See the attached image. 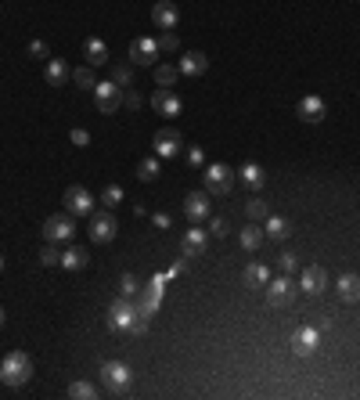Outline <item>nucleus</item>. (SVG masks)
Returning a JSON list of instances; mask_svg holds the SVG:
<instances>
[{"label": "nucleus", "mask_w": 360, "mask_h": 400, "mask_svg": "<svg viewBox=\"0 0 360 400\" xmlns=\"http://www.w3.org/2000/svg\"><path fill=\"white\" fill-rule=\"evenodd\" d=\"M109 328L112 332H130V335H144L148 332V318H141L137 307L130 303V296H119L109 307Z\"/></svg>", "instance_id": "nucleus-1"}, {"label": "nucleus", "mask_w": 360, "mask_h": 400, "mask_svg": "<svg viewBox=\"0 0 360 400\" xmlns=\"http://www.w3.org/2000/svg\"><path fill=\"white\" fill-rule=\"evenodd\" d=\"M29 378H33V357L26 350H11L0 361V383L4 386H26Z\"/></svg>", "instance_id": "nucleus-2"}, {"label": "nucleus", "mask_w": 360, "mask_h": 400, "mask_svg": "<svg viewBox=\"0 0 360 400\" xmlns=\"http://www.w3.org/2000/svg\"><path fill=\"white\" fill-rule=\"evenodd\" d=\"M235 170H230V166L227 162H209L205 166V170H202V180H205V192L209 195H230V192H235Z\"/></svg>", "instance_id": "nucleus-3"}, {"label": "nucleus", "mask_w": 360, "mask_h": 400, "mask_svg": "<svg viewBox=\"0 0 360 400\" xmlns=\"http://www.w3.org/2000/svg\"><path fill=\"white\" fill-rule=\"evenodd\" d=\"M94 101H97V112L101 116H116L123 109V87H116L112 79L94 83Z\"/></svg>", "instance_id": "nucleus-4"}, {"label": "nucleus", "mask_w": 360, "mask_h": 400, "mask_svg": "<svg viewBox=\"0 0 360 400\" xmlns=\"http://www.w3.org/2000/svg\"><path fill=\"white\" fill-rule=\"evenodd\" d=\"M72 235H76V217L72 213H54V217H47V224H44V238L47 242H72Z\"/></svg>", "instance_id": "nucleus-5"}, {"label": "nucleus", "mask_w": 360, "mask_h": 400, "mask_svg": "<svg viewBox=\"0 0 360 400\" xmlns=\"http://www.w3.org/2000/svg\"><path fill=\"white\" fill-rule=\"evenodd\" d=\"M162 282H166V275H152V282H148L144 292H141V300L134 303L137 314H141V318H148V321H152V314H155L159 303H162Z\"/></svg>", "instance_id": "nucleus-6"}, {"label": "nucleus", "mask_w": 360, "mask_h": 400, "mask_svg": "<svg viewBox=\"0 0 360 400\" xmlns=\"http://www.w3.org/2000/svg\"><path fill=\"white\" fill-rule=\"evenodd\" d=\"M61 202H65V213H72V217H91L94 213V195L79 184H69Z\"/></svg>", "instance_id": "nucleus-7"}, {"label": "nucleus", "mask_w": 360, "mask_h": 400, "mask_svg": "<svg viewBox=\"0 0 360 400\" xmlns=\"http://www.w3.org/2000/svg\"><path fill=\"white\" fill-rule=\"evenodd\" d=\"M152 148H155L159 159H177L180 148H184V137H180V130H173V126H162V130L152 137Z\"/></svg>", "instance_id": "nucleus-8"}, {"label": "nucleus", "mask_w": 360, "mask_h": 400, "mask_svg": "<svg viewBox=\"0 0 360 400\" xmlns=\"http://www.w3.org/2000/svg\"><path fill=\"white\" fill-rule=\"evenodd\" d=\"M116 231H119V224H116V217H112V213H91V227H87V235H91V242H94V245H109V242L116 238Z\"/></svg>", "instance_id": "nucleus-9"}, {"label": "nucleus", "mask_w": 360, "mask_h": 400, "mask_svg": "<svg viewBox=\"0 0 360 400\" xmlns=\"http://www.w3.org/2000/svg\"><path fill=\"white\" fill-rule=\"evenodd\" d=\"M317 346H321V328H313V325L295 328V335H292V350H295V357H313Z\"/></svg>", "instance_id": "nucleus-10"}, {"label": "nucleus", "mask_w": 360, "mask_h": 400, "mask_svg": "<svg viewBox=\"0 0 360 400\" xmlns=\"http://www.w3.org/2000/svg\"><path fill=\"white\" fill-rule=\"evenodd\" d=\"M263 289H267V303H270V307H288V303H292V296H295V289H292V275L270 278Z\"/></svg>", "instance_id": "nucleus-11"}, {"label": "nucleus", "mask_w": 360, "mask_h": 400, "mask_svg": "<svg viewBox=\"0 0 360 400\" xmlns=\"http://www.w3.org/2000/svg\"><path fill=\"white\" fill-rule=\"evenodd\" d=\"M155 58H159V40L137 36L134 44H130V66H152Z\"/></svg>", "instance_id": "nucleus-12"}, {"label": "nucleus", "mask_w": 360, "mask_h": 400, "mask_svg": "<svg viewBox=\"0 0 360 400\" xmlns=\"http://www.w3.org/2000/svg\"><path fill=\"white\" fill-rule=\"evenodd\" d=\"M130 368H126L123 361H104L101 364V378H104V386H109V390H126V386H130Z\"/></svg>", "instance_id": "nucleus-13"}, {"label": "nucleus", "mask_w": 360, "mask_h": 400, "mask_svg": "<svg viewBox=\"0 0 360 400\" xmlns=\"http://www.w3.org/2000/svg\"><path fill=\"white\" fill-rule=\"evenodd\" d=\"M152 109L159 112V116H166V119H173V116H180V109H184V101L169 91V87H159L155 94H152Z\"/></svg>", "instance_id": "nucleus-14"}, {"label": "nucleus", "mask_w": 360, "mask_h": 400, "mask_svg": "<svg viewBox=\"0 0 360 400\" xmlns=\"http://www.w3.org/2000/svg\"><path fill=\"white\" fill-rule=\"evenodd\" d=\"M295 116H299L303 123H321V119L328 116V105H324V98H317V94H306L299 105H295Z\"/></svg>", "instance_id": "nucleus-15"}, {"label": "nucleus", "mask_w": 360, "mask_h": 400, "mask_svg": "<svg viewBox=\"0 0 360 400\" xmlns=\"http://www.w3.org/2000/svg\"><path fill=\"white\" fill-rule=\"evenodd\" d=\"M152 22H155V29H177L180 26V11H177V4H169V0H159V4L152 8Z\"/></svg>", "instance_id": "nucleus-16"}, {"label": "nucleus", "mask_w": 360, "mask_h": 400, "mask_svg": "<svg viewBox=\"0 0 360 400\" xmlns=\"http://www.w3.org/2000/svg\"><path fill=\"white\" fill-rule=\"evenodd\" d=\"M299 289L306 292V296H321V292L328 289V270L324 267H306L303 278H299Z\"/></svg>", "instance_id": "nucleus-17"}, {"label": "nucleus", "mask_w": 360, "mask_h": 400, "mask_svg": "<svg viewBox=\"0 0 360 400\" xmlns=\"http://www.w3.org/2000/svg\"><path fill=\"white\" fill-rule=\"evenodd\" d=\"M202 252H205V231H202V227H187V231H184L180 256H184V260H198Z\"/></svg>", "instance_id": "nucleus-18"}, {"label": "nucleus", "mask_w": 360, "mask_h": 400, "mask_svg": "<svg viewBox=\"0 0 360 400\" xmlns=\"http://www.w3.org/2000/svg\"><path fill=\"white\" fill-rule=\"evenodd\" d=\"M335 292H338V300H343V303H357V300H360V275H353V270L338 275Z\"/></svg>", "instance_id": "nucleus-19"}, {"label": "nucleus", "mask_w": 360, "mask_h": 400, "mask_svg": "<svg viewBox=\"0 0 360 400\" xmlns=\"http://www.w3.org/2000/svg\"><path fill=\"white\" fill-rule=\"evenodd\" d=\"M184 213H187V220H205L209 217V192H191L184 199Z\"/></svg>", "instance_id": "nucleus-20"}, {"label": "nucleus", "mask_w": 360, "mask_h": 400, "mask_svg": "<svg viewBox=\"0 0 360 400\" xmlns=\"http://www.w3.org/2000/svg\"><path fill=\"white\" fill-rule=\"evenodd\" d=\"M177 69H180V76H191L195 79V76H202L209 69V58L202 51H187V54H180V66Z\"/></svg>", "instance_id": "nucleus-21"}, {"label": "nucleus", "mask_w": 360, "mask_h": 400, "mask_svg": "<svg viewBox=\"0 0 360 400\" xmlns=\"http://www.w3.org/2000/svg\"><path fill=\"white\" fill-rule=\"evenodd\" d=\"M44 79H47V87H65V79H72V69L61 58H51L44 66Z\"/></svg>", "instance_id": "nucleus-22"}, {"label": "nucleus", "mask_w": 360, "mask_h": 400, "mask_svg": "<svg viewBox=\"0 0 360 400\" xmlns=\"http://www.w3.org/2000/svg\"><path fill=\"white\" fill-rule=\"evenodd\" d=\"M238 242H242V249H245V252H256V249L267 242V231H263L256 220H252V224H245V227L238 231Z\"/></svg>", "instance_id": "nucleus-23"}, {"label": "nucleus", "mask_w": 360, "mask_h": 400, "mask_svg": "<svg viewBox=\"0 0 360 400\" xmlns=\"http://www.w3.org/2000/svg\"><path fill=\"white\" fill-rule=\"evenodd\" d=\"M83 58H87V66H104V61H109V47H104V40L101 36L83 40Z\"/></svg>", "instance_id": "nucleus-24"}, {"label": "nucleus", "mask_w": 360, "mask_h": 400, "mask_svg": "<svg viewBox=\"0 0 360 400\" xmlns=\"http://www.w3.org/2000/svg\"><path fill=\"white\" fill-rule=\"evenodd\" d=\"M87 263H91V252H87V249H79V245L61 249V263H58V267H65V270H83Z\"/></svg>", "instance_id": "nucleus-25"}, {"label": "nucleus", "mask_w": 360, "mask_h": 400, "mask_svg": "<svg viewBox=\"0 0 360 400\" xmlns=\"http://www.w3.org/2000/svg\"><path fill=\"white\" fill-rule=\"evenodd\" d=\"M238 180H242L245 187H252V192H260V187L267 184V174H263L260 162H245L242 170H238Z\"/></svg>", "instance_id": "nucleus-26"}, {"label": "nucleus", "mask_w": 360, "mask_h": 400, "mask_svg": "<svg viewBox=\"0 0 360 400\" xmlns=\"http://www.w3.org/2000/svg\"><path fill=\"white\" fill-rule=\"evenodd\" d=\"M242 282H245L249 289H263V285L270 282V267H267V263H249L245 275H242Z\"/></svg>", "instance_id": "nucleus-27"}, {"label": "nucleus", "mask_w": 360, "mask_h": 400, "mask_svg": "<svg viewBox=\"0 0 360 400\" xmlns=\"http://www.w3.org/2000/svg\"><path fill=\"white\" fill-rule=\"evenodd\" d=\"M263 231H267L270 242H285V238L292 235V224H288L285 217H267V227H263Z\"/></svg>", "instance_id": "nucleus-28"}, {"label": "nucleus", "mask_w": 360, "mask_h": 400, "mask_svg": "<svg viewBox=\"0 0 360 400\" xmlns=\"http://www.w3.org/2000/svg\"><path fill=\"white\" fill-rule=\"evenodd\" d=\"M245 217H249V220H256V224L267 220V217H270V213H267V202H263L260 195H252V199L245 202Z\"/></svg>", "instance_id": "nucleus-29"}, {"label": "nucleus", "mask_w": 360, "mask_h": 400, "mask_svg": "<svg viewBox=\"0 0 360 400\" xmlns=\"http://www.w3.org/2000/svg\"><path fill=\"white\" fill-rule=\"evenodd\" d=\"M177 79H180L177 66H155V83H159V87H173Z\"/></svg>", "instance_id": "nucleus-30"}, {"label": "nucleus", "mask_w": 360, "mask_h": 400, "mask_svg": "<svg viewBox=\"0 0 360 400\" xmlns=\"http://www.w3.org/2000/svg\"><path fill=\"white\" fill-rule=\"evenodd\" d=\"M112 83L116 87H134V66H112Z\"/></svg>", "instance_id": "nucleus-31"}, {"label": "nucleus", "mask_w": 360, "mask_h": 400, "mask_svg": "<svg viewBox=\"0 0 360 400\" xmlns=\"http://www.w3.org/2000/svg\"><path fill=\"white\" fill-rule=\"evenodd\" d=\"M123 199H126V192H123L119 184H109V187H104V192H101V202H104V209H116V206H123Z\"/></svg>", "instance_id": "nucleus-32"}, {"label": "nucleus", "mask_w": 360, "mask_h": 400, "mask_svg": "<svg viewBox=\"0 0 360 400\" xmlns=\"http://www.w3.org/2000/svg\"><path fill=\"white\" fill-rule=\"evenodd\" d=\"M69 397H72V400H97V386H94V383H72V386H69Z\"/></svg>", "instance_id": "nucleus-33"}, {"label": "nucleus", "mask_w": 360, "mask_h": 400, "mask_svg": "<svg viewBox=\"0 0 360 400\" xmlns=\"http://www.w3.org/2000/svg\"><path fill=\"white\" fill-rule=\"evenodd\" d=\"M162 174V166H159V159H141V166H137V177L148 184V180H155Z\"/></svg>", "instance_id": "nucleus-34"}, {"label": "nucleus", "mask_w": 360, "mask_h": 400, "mask_svg": "<svg viewBox=\"0 0 360 400\" xmlns=\"http://www.w3.org/2000/svg\"><path fill=\"white\" fill-rule=\"evenodd\" d=\"M40 263H44V267H58V263H61V249H58V242H47L44 249H40Z\"/></svg>", "instance_id": "nucleus-35"}, {"label": "nucleus", "mask_w": 360, "mask_h": 400, "mask_svg": "<svg viewBox=\"0 0 360 400\" xmlns=\"http://www.w3.org/2000/svg\"><path fill=\"white\" fill-rule=\"evenodd\" d=\"M72 79L79 83L83 91H94V83H97V79H94V66H83V69H76V72H72Z\"/></svg>", "instance_id": "nucleus-36"}, {"label": "nucleus", "mask_w": 360, "mask_h": 400, "mask_svg": "<svg viewBox=\"0 0 360 400\" xmlns=\"http://www.w3.org/2000/svg\"><path fill=\"white\" fill-rule=\"evenodd\" d=\"M278 267H281V275H295V267H299L295 252H281V256H278Z\"/></svg>", "instance_id": "nucleus-37"}, {"label": "nucleus", "mask_w": 360, "mask_h": 400, "mask_svg": "<svg viewBox=\"0 0 360 400\" xmlns=\"http://www.w3.org/2000/svg\"><path fill=\"white\" fill-rule=\"evenodd\" d=\"M29 54H33L36 61H51V47L44 44V40H33V44H29Z\"/></svg>", "instance_id": "nucleus-38"}, {"label": "nucleus", "mask_w": 360, "mask_h": 400, "mask_svg": "<svg viewBox=\"0 0 360 400\" xmlns=\"http://www.w3.org/2000/svg\"><path fill=\"white\" fill-rule=\"evenodd\" d=\"M180 44H177V36H173V29H166L162 36H159V51H169V54H173Z\"/></svg>", "instance_id": "nucleus-39"}, {"label": "nucleus", "mask_w": 360, "mask_h": 400, "mask_svg": "<svg viewBox=\"0 0 360 400\" xmlns=\"http://www.w3.org/2000/svg\"><path fill=\"white\" fill-rule=\"evenodd\" d=\"M119 292H123V296H134V292H137V278L134 275H123L119 278Z\"/></svg>", "instance_id": "nucleus-40"}, {"label": "nucleus", "mask_w": 360, "mask_h": 400, "mask_svg": "<svg viewBox=\"0 0 360 400\" xmlns=\"http://www.w3.org/2000/svg\"><path fill=\"white\" fill-rule=\"evenodd\" d=\"M69 137H72L76 148H87V144H91V134H87V130H79V126H76V130H72Z\"/></svg>", "instance_id": "nucleus-41"}, {"label": "nucleus", "mask_w": 360, "mask_h": 400, "mask_svg": "<svg viewBox=\"0 0 360 400\" xmlns=\"http://www.w3.org/2000/svg\"><path fill=\"white\" fill-rule=\"evenodd\" d=\"M209 231H213L217 238H224V235H227V220H220V217H217L213 224H209Z\"/></svg>", "instance_id": "nucleus-42"}, {"label": "nucleus", "mask_w": 360, "mask_h": 400, "mask_svg": "<svg viewBox=\"0 0 360 400\" xmlns=\"http://www.w3.org/2000/svg\"><path fill=\"white\" fill-rule=\"evenodd\" d=\"M187 162H191V166H202V162H205L202 148H191V152H187Z\"/></svg>", "instance_id": "nucleus-43"}, {"label": "nucleus", "mask_w": 360, "mask_h": 400, "mask_svg": "<svg viewBox=\"0 0 360 400\" xmlns=\"http://www.w3.org/2000/svg\"><path fill=\"white\" fill-rule=\"evenodd\" d=\"M152 224H155L159 231H166V227H169V217H166V213H155V217H152Z\"/></svg>", "instance_id": "nucleus-44"}, {"label": "nucleus", "mask_w": 360, "mask_h": 400, "mask_svg": "<svg viewBox=\"0 0 360 400\" xmlns=\"http://www.w3.org/2000/svg\"><path fill=\"white\" fill-rule=\"evenodd\" d=\"M0 325H4V307H0Z\"/></svg>", "instance_id": "nucleus-45"}, {"label": "nucleus", "mask_w": 360, "mask_h": 400, "mask_svg": "<svg viewBox=\"0 0 360 400\" xmlns=\"http://www.w3.org/2000/svg\"><path fill=\"white\" fill-rule=\"evenodd\" d=\"M0 270H4V256H0Z\"/></svg>", "instance_id": "nucleus-46"}]
</instances>
